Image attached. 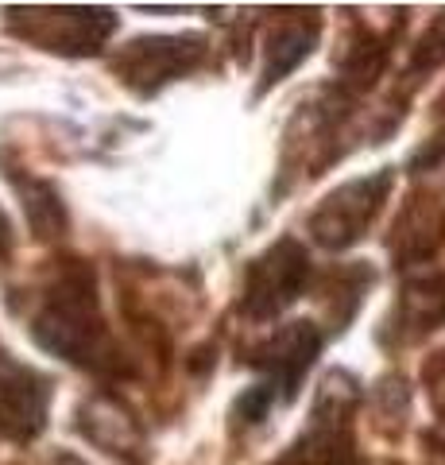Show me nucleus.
I'll list each match as a JSON object with an SVG mask.
<instances>
[{
  "label": "nucleus",
  "instance_id": "obj_9",
  "mask_svg": "<svg viewBox=\"0 0 445 465\" xmlns=\"http://www.w3.org/2000/svg\"><path fill=\"white\" fill-rule=\"evenodd\" d=\"M43 415H47V388L35 376L20 372V381H12L0 400V427L12 439H32L43 430Z\"/></svg>",
  "mask_w": 445,
  "mask_h": 465
},
{
  "label": "nucleus",
  "instance_id": "obj_7",
  "mask_svg": "<svg viewBox=\"0 0 445 465\" xmlns=\"http://www.w3.org/2000/svg\"><path fill=\"white\" fill-rule=\"evenodd\" d=\"M318 43V12H295L291 20H276L264 43V82L260 94L271 90L279 78H286L291 70L310 54V47Z\"/></svg>",
  "mask_w": 445,
  "mask_h": 465
},
{
  "label": "nucleus",
  "instance_id": "obj_10",
  "mask_svg": "<svg viewBox=\"0 0 445 465\" xmlns=\"http://www.w3.org/2000/svg\"><path fill=\"white\" fill-rule=\"evenodd\" d=\"M82 427L90 430V439L102 442L109 454L128 458L132 450H140V430H136V423L121 411L117 403H109V400H93L90 407H85Z\"/></svg>",
  "mask_w": 445,
  "mask_h": 465
},
{
  "label": "nucleus",
  "instance_id": "obj_4",
  "mask_svg": "<svg viewBox=\"0 0 445 465\" xmlns=\"http://www.w3.org/2000/svg\"><path fill=\"white\" fill-rule=\"evenodd\" d=\"M206 58V39L202 35H179V39H136L128 51L117 58V70L128 85L151 94L163 82L186 74Z\"/></svg>",
  "mask_w": 445,
  "mask_h": 465
},
{
  "label": "nucleus",
  "instance_id": "obj_11",
  "mask_svg": "<svg viewBox=\"0 0 445 465\" xmlns=\"http://www.w3.org/2000/svg\"><path fill=\"white\" fill-rule=\"evenodd\" d=\"M27 213H32V225L39 229V237H54V232L63 229V206L59 198H54V191L47 183H27Z\"/></svg>",
  "mask_w": 445,
  "mask_h": 465
},
{
  "label": "nucleus",
  "instance_id": "obj_13",
  "mask_svg": "<svg viewBox=\"0 0 445 465\" xmlns=\"http://www.w3.org/2000/svg\"><path fill=\"white\" fill-rule=\"evenodd\" d=\"M59 465H82V461H78V458H63Z\"/></svg>",
  "mask_w": 445,
  "mask_h": 465
},
{
  "label": "nucleus",
  "instance_id": "obj_12",
  "mask_svg": "<svg viewBox=\"0 0 445 465\" xmlns=\"http://www.w3.org/2000/svg\"><path fill=\"white\" fill-rule=\"evenodd\" d=\"M445 63V16H438L430 24V32L419 39V51H414V63H411V74H426V70H434Z\"/></svg>",
  "mask_w": 445,
  "mask_h": 465
},
{
  "label": "nucleus",
  "instance_id": "obj_1",
  "mask_svg": "<svg viewBox=\"0 0 445 465\" xmlns=\"http://www.w3.org/2000/svg\"><path fill=\"white\" fill-rule=\"evenodd\" d=\"M39 345L54 349L66 361L78 365H102L105 353V330L102 314H97V295H93V275L90 268H74L63 275V283L54 287L47 299V311L35 322Z\"/></svg>",
  "mask_w": 445,
  "mask_h": 465
},
{
  "label": "nucleus",
  "instance_id": "obj_2",
  "mask_svg": "<svg viewBox=\"0 0 445 465\" xmlns=\"http://www.w3.org/2000/svg\"><path fill=\"white\" fill-rule=\"evenodd\" d=\"M387 191H392V171H376L364 179H353L337 186L318 210L310 213V232L322 249H349L353 241L364 237L372 217L380 213Z\"/></svg>",
  "mask_w": 445,
  "mask_h": 465
},
{
  "label": "nucleus",
  "instance_id": "obj_6",
  "mask_svg": "<svg viewBox=\"0 0 445 465\" xmlns=\"http://www.w3.org/2000/svg\"><path fill=\"white\" fill-rule=\"evenodd\" d=\"M32 16L35 27H54V35L43 39V47L66 51V54H90L105 43V35L117 27L109 8H43V12H20ZM43 35V32H39ZM32 39V35H27Z\"/></svg>",
  "mask_w": 445,
  "mask_h": 465
},
{
  "label": "nucleus",
  "instance_id": "obj_3",
  "mask_svg": "<svg viewBox=\"0 0 445 465\" xmlns=\"http://www.w3.org/2000/svg\"><path fill=\"white\" fill-rule=\"evenodd\" d=\"M310 280V260L298 241H279L248 268V287H244V314L252 318H276L303 295Z\"/></svg>",
  "mask_w": 445,
  "mask_h": 465
},
{
  "label": "nucleus",
  "instance_id": "obj_5",
  "mask_svg": "<svg viewBox=\"0 0 445 465\" xmlns=\"http://www.w3.org/2000/svg\"><path fill=\"white\" fill-rule=\"evenodd\" d=\"M318 349H322V333L314 330V322H291L260 349V357H256L252 365H260L267 372L264 384L276 391V396L291 400L298 381H303L306 369L314 365V357H318Z\"/></svg>",
  "mask_w": 445,
  "mask_h": 465
},
{
  "label": "nucleus",
  "instance_id": "obj_8",
  "mask_svg": "<svg viewBox=\"0 0 445 465\" xmlns=\"http://www.w3.org/2000/svg\"><path fill=\"white\" fill-rule=\"evenodd\" d=\"M445 322V275H426L403 287L395 311V330L403 338H422Z\"/></svg>",
  "mask_w": 445,
  "mask_h": 465
}]
</instances>
